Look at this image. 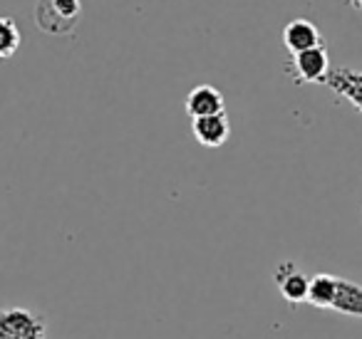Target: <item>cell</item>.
<instances>
[{
  "mask_svg": "<svg viewBox=\"0 0 362 339\" xmlns=\"http://www.w3.org/2000/svg\"><path fill=\"white\" fill-rule=\"evenodd\" d=\"M82 20L80 0H37L35 3V25L37 30L52 37H62L75 32Z\"/></svg>",
  "mask_w": 362,
  "mask_h": 339,
  "instance_id": "1",
  "label": "cell"
},
{
  "mask_svg": "<svg viewBox=\"0 0 362 339\" xmlns=\"http://www.w3.org/2000/svg\"><path fill=\"white\" fill-rule=\"evenodd\" d=\"M0 339H47V322L25 307H0Z\"/></svg>",
  "mask_w": 362,
  "mask_h": 339,
  "instance_id": "2",
  "label": "cell"
},
{
  "mask_svg": "<svg viewBox=\"0 0 362 339\" xmlns=\"http://www.w3.org/2000/svg\"><path fill=\"white\" fill-rule=\"evenodd\" d=\"M286 72L293 77L296 85L327 82V77H330V57H327L325 45L291 55V60H288V65H286Z\"/></svg>",
  "mask_w": 362,
  "mask_h": 339,
  "instance_id": "3",
  "label": "cell"
},
{
  "mask_svg": "<svg viewBox=\"0 0 362 339\" xmlns=\"http://www.w3.org/2000/svg\"><path fill=\"white\" fill-rule=\"evenodd\" d=\"M278 290H281L283 299L291 304L308 302V287H310V278L298 268L296 263H281L273 275Z\"/></svg>",
  "mask_w": 362,
  "mask_h": 339,
  "instance_id": "4",
  "label": "cell"
},
{
  "mask_svg": "<svg viewBox=\"0 0 362 339\" xmlns=\"http://www.w3.org/2000/svg\"><path fill=\"white\" fill-rule=\"evenodd\" d=\"M194 139L206 149H218L228 141L231 136V121H228L226 112L211 117H202V119H192Z\"/></svg>",
  "mask_w": 362,
  "mask_h": 339,
  "instance_id": "5",
  "label": "cell"
},
{
  "mask_svg": "<svg viewBox=\"0 0 362 339\" xmlns=\"http://www.w3.org/2000/svg\"><path fill=\"white\" fill-rule=\"evenodd\" d=\"M283 47H286L291 55L296 52H303V50H313V47H322V35L317 30V25H313L310 20H291L286 28H283Z\"/></svg>",
  "mask_w": 362,
  "mask_h": 339,
  "instance_id": "6",
  "label": "cell"
},
{
  "mask_svg": "<svg viewBox=\"0 0 362 339\" xmlns=\"http://www.w3.org/2000/svg\"><path fill=\"white\" fill-rule=\"evenodd\" d=\"M184 109L192 119H202V117L221 114L223 112V95L214 85H199L184 100Z\"/></svg>",
  "mask_w": 362,
  "mask_h": 339,
  "instance_id": "7",
  "label": "cell"
},
{
  "mask_svg": "<svg viewBox=\"0 0 362 339\" xmlns=\"http://www.w3.org/2000/svg\"><path fill=\"white\" fill-rule=\"evenodd\" d=\"M335 312L347 314V317H360L362 319V285L352 282V280L337 278V295L332 307Z\"/></svg>",
  "mask_w": 362,
  "mask_h": 339,
  "instance_id": "8",
  "label": "cell"
},
{
  "mask_svg": "<svg viewBox=\"0 0 362 339\" xmlns=\"http://www.w3.org/2000/svg\"><path fill=\"white\" fill-rule=\"evenodd\" d=\"M337 295V278L335 275H315L310 278L308 287V302L317 309H330Z\"/></svg>",
  "mask_w": 362,
  "mask_h": 339,
  "instance_id": "9",
  "label": "cell"
},
{
  "mask_svg": "<svg viewBox=\"0 0 362 339\" xmlns=\"http://www.w3.org/2000/svg\"><path fill=\"white\" fill-rule=\"evenodd\" d=\"M23 45V35L18 30L16 20L8 16H0V60H11Z\"/></svg>",
  "mask_w": 362,
  "mask_h": 339,
  "instance_id": "10",
  "label": "cell"
},
{
  "mask_svg": "<svg viewBox=\"0 0 362 339\" xmlns=\"http://www.w3.org/2000/svg\"><path fill=\"white\" fill-rule=\"evenodd\" d=\"M350 6L355 8V11H360V13H362V0H350Z\"/></svg>",
  "mask_w": 362,
  "mask_h": 339,
  "instance_id": "11",
  "label": "cell"
}]
</instances>
